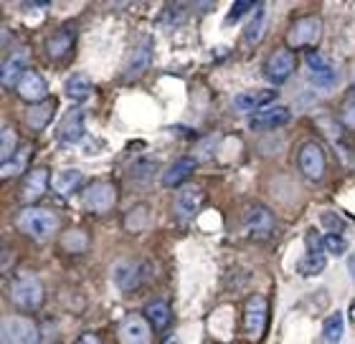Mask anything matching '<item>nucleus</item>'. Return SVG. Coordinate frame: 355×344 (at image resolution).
Instances as JSON below:
<instances>
[{
	"mask_svg": "<svg viewBox=\"0 0 355 344\" xmlns=\"http://www.w3.org/2000/svg\"><path fill=\"white\" fill-rule=\"evenodd\" d=\"M15 226L33 241H49L59 230V218H56V212L46 210V208H26L15 218Z\"/></svg>",
	"mask_w": 355,
	"mask_h": 344,
	"instance_id": "1",
	"label": "nucleus"
},
{
	"mask_svg": "<svg viewBox=\"0 0 355 344\" xmlns=\"http://www.w3.org/2000/svg\"><path fill=\"white\" fill-rule=\"evenodd\" d=\"M38 327L26 316H6L0 324V342L3 344H38Z\"/></svg>",
	"mask_w": 355,
	"mask_h": 344,
	"instance_id": "2",
	"label": "nucleus"
},
{
	"mask_svg": "<svg viewBox=\"0 0 355 344\" xmlns=\"http://www.w3.org/2000/svg\"><path fill=\"white\" fill-rule=\"evenodd\" d=\"M10 299H13L15 307L36 309L44 301V286L33 273H21L10 286Z\"/></svg>",
	"mask_w": 355,
	"mask_h": 344,
	"instance_id": "3",
	"label": "nucleus"
},
{
	"mask_svg": "<svg viewBox=\"0 0 355 344\" xmlns=\"http://www.w3.org/2000/svg\"><path fill=\"white\" fill-rule=\"evenodd\" d=\"M320 36H322V21L318 15H304V18L289 26L287 44L289 48H310V46L318 44Z\"/></svg>",
	"mask_w": 355,
	"mask_h": 344,
	"instance_id": "4",
	"label": "nucleus"
},
{
	"mask_svg": "<svg viewBox=\"0 0 355 344\" xmlns=\"http://www.w3.org/2000/svg\"><path fill=\"white\" fill-rule=\"evenodd\" d=\"M244 230L254 241H264L274 230V215L266 206L254 203L244 210Z\"/></svg>",
	"mask_w": 355,
	"mask_h": 344,
	"instance_id": "5",
	"label": "nucleus"
},
{
	"mask_svg": "<svg viewBox=\"0 0 355 344\" xmlns=\"http://www.w3.org/2000/svg\"><path fill=\"white\" fill-rule=\"evenodd\" d=\"M297 165H300V172H302L307 180L318 183L325 175V152L318 142H304L300 147V154H297Z\"/></svg>",
	"mask_w": 355,
	"mask_h": 344,
	"instance_id": "6",
	"label": "nucleus"
},
{
	"mask_svg": "<svg viewBox=\"0 0 355 344\" xmlns=\"http://www.w3.org/2000/svg\"><path fill=\"white\" fill-rule=\"evenodd\" d=\"M117 203V190L112 183H92L84 190V208L92 212H107Z\"/></svg>",
	"mask_w": 355,
	"mask_h": 344,
	"instance_id": "7",
	"label": "nucleus"
},
{
	"mask_svg": "<svg viewBox=\"0 0 355 344\" xmlns=\"http://www.w3.org/2000/svg\"><path fill=\"white\" fill-rule=\"evenodd\" d=\"M266 314H269V304H266L264 296H261V293L249 296V301H246L244 324H246V332H249V337L252 339H261L264 327H266Z\"/></svg>",
	"mask_w": 355,
	"mask_h": 344,
	"instance_id": "8",
	"label": "nucleus"
},
{
	"mask_svg": "<svg viewBox=\"0 0 355 344\" xmlns=\"http://www.w3.org/2000/svg\"><path fill=\"white\" fill-rule=\"evenodd\" d=\"M304 64H307V79H310V84H315V87H320V89L335 87L338 73H335V69L330 66L318 51L304 53Z\"/></svg>",
	"mask_w": 355,
	"mask_h": 344,
	"instance_id": "9",
	"label": "nucleus"
},
{
	"mask_svg": "<svg viewBox=\"0 0 355 344\" xmlns=\"http://www.w3.org/2000/svg\"><path fill=\"white\" fill-rule=\"evenodd\" d=\"M119 342L122 344H150L153 334H150L148 319H142L137 314H130L119 322Z\"/></svg>",
	"mask_w": 355,
	"mask_h": 344,
	"instance_id": "10",
	"label": "nucleus"
},
{
	"mask_svg": "<svg viewBox=\"0 0 355 344\" xmlns=\"http://www.w3.org/2000/svg\"><path fill=\"white\" fill-rule=\"evenodd\" d=\"M200 203H203V190H200L198 185H188V188H183V190L178 192L173 210H175L180 223H188V220H193L198 215Z\"/></svg>",
	"mask_w": 355,
	"mask_h": 344,
	"instance_id": "11",
	"label": "nucleus"
},
{
	"mask_svg": "<svg viewBox=\"0 0 355 344\" xmlns=\"http://www.w3.org/2000/svg\"><path fill=\"white\" fill-rule=\"evenodd\" d=\"M295 71V53L289 51V48H277L272 53V59L266 61V79L272 81V84H284V81L292 76Z\"/></svg>",
	"mask_w": 355,
	"mask_h": 344,
	"instance_id": "12",
	"label": "nucleus"
},
{
	"mask_svg": "<svg viewBox=\"0 0 355 344\" xmlns=\"http://www.w3.org/2000/svg\"><path fill=\"white\" fill-rule=\"evenodd\" d=\"M289 119H292V111H289L287 107L272 104V107H266V109L252 114V117H249V127L257 129V132H264V129H277V127L287 125Z\"/></svg>",
	"mask_w": 355,
	"mask_h": 344,
	"instance_id": "13",
	"label": "nucleus"
},
{
	"mask_svg": "<svg viewBox=\"0 0 355 344\" xmlns=\"http://www.w3.org/2000/svg\"><path fill=\"white\" fill-rule=\"evenodd\" d=\"M274 99H277V91H264V89H257V91H241V94L234 96V107H236L239 111H252V114H257V111L266 109V107H272Z\"/></svg>",
	"mask_w": 355,
	"mask_h": 344,
	"instance_id": "14",
	"label": "nucleus"
},
{
	"mask_svg": "<svg viewBox=\"0 0 355 344\" xmlns=\"http://www.w3.org/2000/svg\"><path fill=\"white\" fill-rule=\"evenodd\" d=\"M18 94H21V99H26L31 104H41L46 99V94H49V84H46L41 73L26 71V76L18 84Z\"/></svg>",
	"mask_w": 355,
	"mask_h": 344,
	"instance_id": "15",
	"label": "nucleus"
},
{
	"mask_svg": "<svg viewBox=\"0 0 355 344\" xmlns=\"http://www.w3.org/2000/svg\"><path fill=\"white\" fill-rule=\"evenodd\" d=\"M150 59H153V41H150V38H140V44L135 46L132 53H130V59H127L125 79H135V76H140V73L148 69Z\"/></svg>",
	"mask_w": 355,
	"mask_h": 344,
	"instance_id": "16",
	"label": "nucleus"
},
{
	"mask_svg": "<svg viewBox=\"0 0 355 344\" xmlns=\"http://www.w3.org/2000/svg\"><path fill=\"white\" fill-rule=\"evenodd\" d=\"M145 269H142L140 264H135V261H119L117 266H114V284L122 289V291H132V289H137V286L142 284V278H145Z\"/></svg>",
	"mask_w": 355,
	"mask_h": 344,
	"instance_id": "17",
	"label": "nucleus"
},
{
	"mask_svg": "<svg viewBox=\"0 0 355 344\" xmlns=\"http://www.w3.org/2000/svg\"><path fill=\"white\" fill-rule=\"evenodd\" d=\"M46 188H49V170L46 168L31 170L28 175H26V183H23V188H21V200L23 203H33V200H38L44 195Z\"/></svg>",
	"mask_w": 355,
	"mask_h": 344,
	"instance_id": "18",
	"label": "nucleus"
},
{
	"mask_svg": "<svg viewBox=\"0 0 355 344\" xmlns=\"http://www.w3.org/2000/svg\"><path fill=\"white\" fill-rule=\"evenodd\" d=\"M84 137V111L71 109L67 111V117L61 119L59 125V139L64 145H74Z\"/></svg>",
	"mask_w": 355,
	"mask_h": 344,
	"instance_id": "19",
	"label": "nucleus"
},
{
	"mask_svg": "<svg viewBox=\"0 0 355 344\" xmlns=\"http://www.w3.org/2000/svg\"><path fill=\"white\" fill-rule=\"evenodd\" d=\"M26 64H28V51H15L3 64V87H18L26 76Z\"/></svg>",
	"mask_w": 355,
	"mask_h": 344,
	"instance_id": "20",
	"label": "nucleus"
},
{
	"mask_svg": "<svg viewBox=\"0 0 355 344\" xmlns=\"http://www.w3.org/2000/svg\"><path fill=\"white\" fill-rule=\"evenodd\" d=\"M266 23H269V10H266L264 3H259L257 6V10L252 13V18H249V23H246V30H244V38L246 44H259L261 36H264L266 30Z\"/></svg>",
	"mask_w": 355,
	"mask_h": 344,
	"instance_id": "21",
	"label": "nucleus"
},
{
	"mask_svg": "<svg viewBox=\"0 0 355 344\" xmlns=\"http://www.w3.org/2000/svg\"><path fill=\"white\" fill-rule=\"evenodd\" d=\"M196 170V160H191V157H183V160L173 162L171 168L163 172V185L165 188H178V185H183L188 177H191V172Z\"/></svg>",
	"mask_w": 355,
	"mask_h": 344,
	"instance_id": "22",
	"label": "nucleus"
},
{
	"mask_svg": "<svg viewBox=\"0 0 355 344\" xmlns=\"http://www.w3.org/2000/svg\"><path fill=\"white\" fill-rule=\"evenodd\" d=\"M71 46H74V30L59 28L49 41H46V51H49V56H53V59H61V56H67V53L71 51Z\"/></svg>",
	"mask_w": 355,
	"mask_h": 344,
	"instance_id": "23",
	"label": "nucleus"
},
{
	"mask_svg": "<svg viewBox=\"0 0 355 344\" xmlns=\"http://www.w3.org/2000/svg\"><path fill=\"white\" fill-rule=\"evenodd\" d=\"M64 91H67L69 99L74 102H84L89 94H92V81H89L87 73H71L64 84Z\"/></svg>",
	"mask_w": 355,
	"mask_h": 344,
	"instance_id": "24",
	"label": "nucleus"
},
{
	"mask_svg": "<svg viewBox=\"0 0 355 344\" xmlns=\"http://www.w3.org/2000/svg\"><path fill=\"white\" fill-rule=\"evenodd\" d=\"M51 185L59 195H69V192H74L76 188L82 185V172H79L76 168L61 170V172H56V177L51 180Z\"/></svg>",
	"mask_w": 355,
	"mask_h": 344,
	"instance_id": "25",
	"label": "nucleus"
},
{
	"mask_svg": "<svg viewBox=\"0 0 355 344\" xmlns=\"http://www.w3.org/2000/svg\"><path fill=\"white\" fill-rule=\"evenodd\" d=\"M53 119V104L51 102H41L33 104L28 111H26V122H28L31 129H46V125Z\"/></svg>",
	"mask_w": 355,
	"mask_h": 344,
	"instance_id": "26",
	"label": "nucleus"
},
{
	"mask_svg": "<svg viewBox=\"0 0 355 344\" xmlns=\"http://www.w3.org/2000/svg\"><path fill=\"white\" fill-rule=\"evenodd\" d=\"M145 316L155 329H165L171 324V307L165 301H150L145 307Z\"/></svg>",
	"mask_w": 355,
	"mask_h": 344,
	"instance_id": "27",
	"label": "nucleus"
},
{
	"mask_svg": "<svg viewBox=\"0 0 355 344\" xmlns=\"http://www.w3.org/2000/svg\"><path fill=\"white\" fill-rule=\"evenodd\" d=\"M345 334V322L343 314H330L322 324V342L325 344H338Z\"/></svg>",
	"mask_w": 355,
	"mask_h": 344,
	"instance_id": "28",
	"label": "nucleus"
},
{
	"mask_svg": "<svg viewBox=\"0 0 355 344\" xmlns=\"http://www.w3.org/2000/svg\"><path fill=\"white\" fill-rule=\"evenodd\" d=\"M325 271V253H304L297 264V273L300 276H320Z\"/></svg>",
	"mask_w": 355,
	"mask_h": 344,
	"instance_id": "29",
	"label": "nucleus"
},
{
	"mask_svg": "<svg viewBox=\"0 0 355 344\" xmlns=\"http://www.w3.org/2000/svg\"><path fill=\"white\" fill-rule=\"evenodd\" d=\"M15 154H18L15 152V132L10 127H3V134H0V160H3V165L13 160Z\"/></svg>",
	"mask_w": 355,
	"mask_h": 344,
	"instance_id": "30",
	"label": "nucleus"
},
{
	"mask_svg": "<svg viewBox=\"0 0 355 344\" xmlns=\"http://www.w3.org/2000/svg\"><path fill=\"white\" fill-rule=\"evenodd\" d=\"M320 223L325 226V230H327V235H340L343 230H345V220L338 215V212H333V210H325L322 215H320Z\"/></svg>",
	"mask_w": 355,
	"mask_h": 344,
	"instance_id": "31",
	"label": "nucleus"
},
{
	"mask_svg": "<svg viewBox=\"0 0 355 344\" xmlns=\"http://www.w3.org/2000/svg\"><path fill=\"white\" fill-rule=\"evenodd\" d=\"M28 157H31V147H26V150H21V152L15 154L13 160L6 162V165L0 168V175H3V180H6V177H13L15 172H18V170H21L23 165L28 162Z\"/></svg>",
	"mask_w": 355,
	"mask_h": 344,
	"instance_id": "32",
	"label": "nucleus"
},
{
	"mask_svg": "<svg viewBox=\"0 0 355 344\" xmlns=\"http://www.w3.org/2000/svg\"><path fill=\"white\" fill-rule=\"evenodd\" d=\"M322 243H325V253H333V256H343L348 251V243L343 241V235H325Z\"/></svg>",
	"mask_w": 355,
	"mask_h": 344,
	"instance_id": "33",
	"label": "nucleus"
},
{
	"mask_svg": "<svg viewBox=\"0 0 355 344\" xmlns=\"http://www.w3.org/2000/svg\"><path fill=\"white\" fill-rule=\"evenodd\" d=\"M343 125L348 129H355V94H350L345 102H343V111H340Z\"/></svg>",
	"mask_w": 355,
	"mask_h": 344,
	"instance_id": "34",
	"label": "nucleus"
},
{
	"mask_svg": "<svg viewBox=\"0 0 355 344\" xmlns=\"http://www.w3.org/2000/svg\"><path fill=\"white\" fill-rule=\"evenodd\" d=\"M252 8H257V3H249V0H239V3H234V10H231V15L226 18V23H236L241 15H246Z\"/></svg>",
	"mask_w": 355,
	"mask_h": 344,
	"instance_id": "35",
	"label": "nucleus"
},
{
	"mask_svg": "<svg viewBox=\"0 0 355 344\" xmlns=\"http://www.w3.org/2000/svg\"><path fill=\"white\" fill-rule=\"evenodd\" d=\"M76 344H99V339H96L94 334H84V337L76 339Z\"/></svg>",
	"mask_w": 355,
	"mask_h": 344,
	"instance_id": "36",
	"label": "nucleus"
},
{
	"mask_svg": "<svg viewBox=\"0 0 355 344\" xmlns=\"http://www.w3.org/2000/svg\"><path fill=\"white\" fill-rule=\"evenodd\" d=\"M348 271H350V276L355 278V253H353V258H350V264H348Z\"/></svg>",
	"mask_w": 355,
	"mask_h": 344,
	"instance_id": "37",
	"label": "nucleus"
},
{
	"mask_svg": "<svg viewBox=\"0 0 355 344\" xmlns=\"http://www.w3.org/2000/svg\"><path fill=\"white\" fill-rule=\"evenodd\" d=\"M348 314H350V319H353V322H355V301H353V304H350Z\"/></svg>",
	"mask_w": 355,
	"mask_h": 344,
	"instance_id": "38",
	"label": "nucleus"
}]
</instances>
